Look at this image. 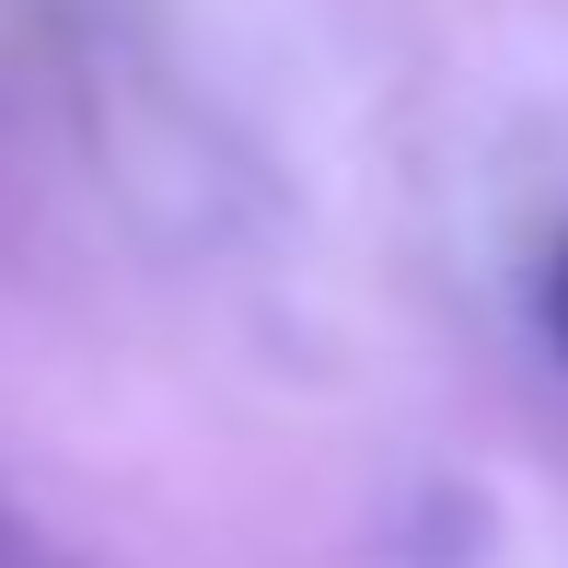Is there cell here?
Masks as SVG:
<instances>
[{
	"label": "cell",
	"mask_w": 568,
	"mask_h": 568,
	"mask_svg": "<svg viewBox=\"0 0 568 568\" xmlns=\"http://www.w3.org/2000/svg\"><path fill=\"white\" fill-rule=\"evenodd\" d=\"M546 337H557V359H568V232H557V255H546Z\"/></svg>",
	"instance_id": "1"
}]
</instances>
